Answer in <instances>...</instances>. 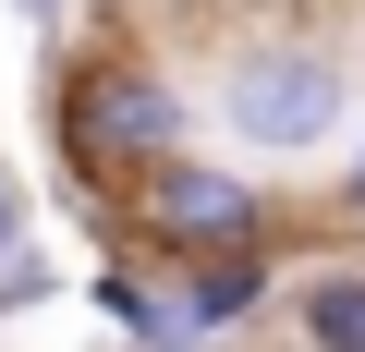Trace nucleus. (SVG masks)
Segmentation results:
<instances>
[{
	"label": "nucleus",
	"mask_w": 365,
	"mask_h": 352,
	"mask_svg": "<svg viewBox=\"0 0 365 352\" xmlns=\"http://www.w3.org/2000/svg\"><path fill=\"white\" fill-rule=\"evenodd\" d=\"M182 146H195V97H182V73L158 49L86 37L61 61V170L86 183V207H122V183H146Z\"/></svg>",
	"instance_id": "obj_1"
},
{
	"label": "nucleus",
	"mask_w": 365,
	"mask_h": 352,
	"mask_svg": "<svg viewBox=\"0 0 365 352\" xmlns=\"http://www.w3.org/2000/svg\"><path fill=\"white\" fill-rule=\"evenodd\" d=\"M207 110H220V134L244 158H317L353 122V73H341V49L280 25V37H232L207 61Z\"/></svg>",
	"instance_id": "obj_2"
},
{
	"label": "nucleus",
	"mask_w": 365,
	"mask_h": 352,
	"mask_svg": "<svg viewBox=\"0 0 365 352\" xmlns=\"http://www.w3.org/2000/svg\"><path fill=\"white\" fill-rule=\"evenodd\" d=\"M122 231H134V255H158V267H182V255H232V243H280V219H268V183L256 170H232V158H158L146 183H122Z\"/></svg>",
	"instance_id": "obj_3"
},
{
	"label": "nucleus",
	"mask_w": 365,
	"mask_h": 352,
	"mask_svg": "<svg viewBox=\"0 0 365 352\" xmlns=\"http://www.w3.org/2000/svg\"><path fill=\"white\" fill-rule=\"evenodd\" d=\"M170 316H182V340L195 352H220V340H244L256 316H280V243H232V255H182L170 279Z\"/></svg>",
	"instance_id": "obj_4"
},
{
	"label": "nucleus",
	"mask_w": 365,
	"mask_h": 352,
	"mask_svg": "<svg viewBox=\"0 0 365 352\" xmlns=\"http://www.w3.org/2000/svg\"><path fill=\"white\" fill-rule=\"evenodd\" d=\"M280 328L304 352H365V255H304L280 267Z\"/></svg>",
	"instance_id": "obj_5"
},
{
	"label": "nucleus",
	"mask_w": 365,
	"mask_h": 352,
	"mask_svg": "<svg viewBox=\"0 0 365 352\" xmlns=\"http://www.w3.org/2000/svg\"><path fill=\"white\" fill-rule=\"evenodd\" d=\"M86 304H98V316H110V328H122L134 352H195V340H182V316H170V292H158V279H146L134 255H110V267L86 279Z\"/></svg>",
	"instance_id": "obj_6"
},
{
	"label": "nucleus",
	"mask_w": 365,
	"mask_h": 352,
	"mask_svg": "<svg viewBox=\"0 0 365 352\" xmlns=\"http://www.w3.org/2000/svg\"><path fill=\"white\" fill-rule=\"evenodd\" d=\"M49 292H61V267H49L37 243H13V255H0V328H13V316H37Z\"/></svg>",
	"instance_id": "obj_7"
},
{
	"label": "nucleus",
	"mask_w": 365,
	"mask_h": 352,
	"mask_svg": "<svg viewBox=\"0 0 365 352\" xmlns=\"http://www.w3.org/2000/svg\"><path fill=\"white\" fill-rule=\"evenodd\" d=\"M329 207H341V219H353V231H365V134H353V146H341V183H329Z\"/></svg>",
	"instance_id": "obj_8"
},
{
	"label": "nucleus",
	"mask_w": 365,
	"mask_h": 352,
	"mask_svg": "<svg viewBox=\"0 0 365 352\" xmlns=\"http://www.w3.org/2000/svg\"><path fill=\"white\" fill-rule=\"evenodd\" d=\"M13 243H37V231H25V195H13V170H0V255H13Z\"/></svg>",
	"instance_id": "obj_9"
},
{
	"label": "nucleus",
	"mask_w": 365,
	"mask_h": 352,
	"mask_svg": "<svg viewBox=\"0 0 365 352\" xmlns=\"http://www.w3.org/2000/svg\"><path fill=\"white\" fill-rule=\"evenodd\" d=\"M13 13H25V25H49V13H61V0H13Z\"/></svg>",
	"instance_id": "obj_10"
}]
</instances>
